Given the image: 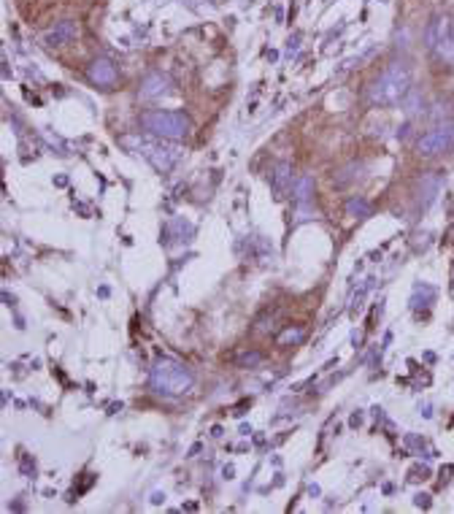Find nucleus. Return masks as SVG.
Wrapping results in <instances>:
<instances>
[{
	"label": "nucleus",
	"instance_id": "1",
	"mask_svg": "<svg viewBox=\"0 0 454 514\" xmlns=\"http://www.w3.org/2000/svg\"><path fill=\"white\" fill-rule=\"evenodd\" d=\"M192 385H195V373L173 357H157L149 371V387L157 395H168V398L184 395L192 390Z\"/></svg>",
	"mask_w": 454,
	"mask_h": 514
},
{
	"label": "nucleus",
	"instance_id": "2",
	"mask_svg": "<svg viewBox=\"0 0 454 514\" xmlns=\"http://www.w3.org/2000/svg\"><path fill=\"white\" fill-rule=\"evenodd\" d=\"M411 92V73L403 62H393L368 90V101L373 106H397Z\"/></svg>",
	"mask_w": 454,
	"mask_h": 514
},
{
	"label": "nucleus",
	"instance_id": "3",
	"mask_svg": "<svg viewBox=\"0 0 454 514\" xmlns=\"http://www.w3.org/2000/svg\"><path fill=\"white\" fill-rule=\"evenodd\" d=\"M122 144L127 149H133V152H138V155H144L149 163L154 165L160 173H168L173 165L182 160V149L173 144V141H160L157 136H154V141L152 138H144V136H124Z\"/></svg>",
	"mask_w": 454,
	"mask_h": 514
},
{
	"label": "nucleus",
	"instance_id": "4",
	"mask_svg": "<svg viewBox=\"0 0 454 514\" xmlns=\"http://www.w3.org/2000/svg\"><path fill=\"white\" fill-rule=\"evenodd\" d=\"M141 127L166 141H182L189 136V120L182 111H146L141 114Z\"/></svg>",
	"mask_w": 454,
	"mask_h": 514
},
{
	"label": "nucleus",
	"instance_id": "5",
	"mask_svg": "<svg viewBox=\"0 0 454 514\" xmlns=\"http://www.w3.org/2000/svg\"><path fill=\"white\" fill-rule=\"evenodd\" d=\"M452 146H454V122L438 124V127L427 130V133L416 141V149H419L422 157H435V155H441V152H449Z\"/></svg>",
	"mask_w": 454,
	"mask_h": 514
},
{
	"label": "nucleus",
	"instance_id": "6",
	"mask_svg": "<svg viewBox=\"0 0 454 514\" xmlns=\"http://www.w3.org/2000/svg\"><path fill=\"white\" fill-rule=\"evenodd\" d=\"M87 79L92 84H98V87H114L117 79H119V73H117V65L108 60V57H98V60L89 62Z\"/></svg>",
	"mask_w": 454,
	"mask_h": 514
},
{
	"label": "nucleus",
	"instance_id": "7",
	"mask_svg": "<svg viewBox=\"0 0 454 514\" xmlns=\"http://www.w3.org/2000/svg\"><path fill=\"white\" fill-rule=\"evenodd\" d=\"M452 30H454V24L446 14H435L433 20L427 22V30H425V43H427V49L435 52V49L441 46V41H444Z\"/></svg>",
	"mask_w": 454,
	"mask_h": 514
},
{
	"label": "nucleus",
	"instance_id": "8",
	"mask_svg": "<svg viewBox=\"0 0 454 514\" xmlns=\"http://www.w3.org/2000/svg\"><path fill=\"white\" fill-rule=\"evenodd\" d=\"M73 38H79V24L71 20L60 22V24H54L46 36H43V43L49 46V49H54V46H65V43H71Z\"/></svg>",
	"mask_w": 454,
	"mask_h": 514
},
{
	"label": "nucleus",
	"instance_id": "9",
	"mask_svg": "<svg viewBox=\"0 0 454 514\" xmlns=\"http://www.w3.org/2000/svg\"><path fill=\"white\" fill-rule=\"evenodd\" d=\"M170 92V79H168L166 73H160V71H154V73H149L144 82H141V90H138V98H144V101H152V98H163Z\"/></svg>",
	"mask_w": 454,
	"mask_h": 514
},
{
	"label": "nucleus",
	"instance_id": "10",
	"mask_svg": "<svg viewBox=\"0 0 454 514\" xmlns=\"http://www.w3.org/2000/svg\"><path fill=\"white\" fill-rule=\"evenodd\" d=\"M270 190H273V198L276 201H284L287 192L292 190V165L279 163L270 173Z\"/></svg>",
	"mask_w": 454,
	"mask_h": 514
},
{
	"label": "nucleus",
	"instance_id": "11",
	"mask_svg": "<svg viewBox=\"0 0 454 514\" xmlns=\"http://www.w3.org/2000/svg\"><path fill=\"white\" fill-rule=\"evenodd\" d=\"M438 192H441V173H438V171L425 173V176L419 179V204H422V208H430Z\"/></svg>",
	"mask_w": 454,
	"mask_h": 514
},
{
	"label": "nucleus",
	"instance_id": "12",
	"mask_svg": "<svg viewBox=\"0 0 454 514\" xmlns=\"http://www.w3.org/2000/svg\"><path fill=\"white\" fill-rule=\"evenodd\" d=\"M311 190H314V179H311V176H300V179L295 182V201H298V204H306L311 198Z\"/></svg>",
	"mask_w": 454,
	"mask_h": 514
},
{
	"label": "nucleus",
	"instance_id": "13",
	"mask_svg": "<svg viewBox=\"0 0 454 514\" xmlns=\"http://www.w3.org/2000/svg\"><path fill=\"white\" fill-rule=\"evenodd\" d=\"M435 55L441 57L444 62H449V65H454V30L441 41V46L435 49Z\"/></svg>",
	"mask_w": 454,
	"mask_h": 514
},
{
	"label": "nucleus",
	"instance_id": "14",
	"mask_svg": "<svg viewBox=\"0 0 454 514\" xmlns=\"http://www.w3.org/2000/svg\"><path fill=\"white\" fill-rule=\"evenodd\" d=\"M346 211L351 217H371V204L365 198H351L346 201Z\"/></svg>",
	"mask_w": 454,
	"mask_h": 514
},
{
	"label": "nucleus",
	"instance_id": "15",
	"mask_svg": "<svg viewBox=\"0 0 454 514\" xmlns=\"http://www.w3.org/2000/svg\"><path fill=\"white\" fill-rule=\"evenodd\" d=\"M260 360H263L260 352H244V355L238 357V366H241V369H251V366H257Z\"/></svg>",
	"mask_w": 454,
	"mask_h": 514
},
{
	"label": "nucleus",
	"instance_id": "16",
	"mask_svg": "<svg viewBox=\"0 0 454 514\" xmlns=\"http://www.w3.org/2000/svg\"><path fill=\"white\" fill-rule=\"evenodd\" d=\"M354 171H360V165H349V168L344 171L346 176H335V179H332V182H335V187H346V185H349L351 179H354Z\"/></svg>",
	"mask_w": 454,
	"mask_h": 514
},
{
	"label": "nucleus",
	"instance_id": "17",
	"mask_svg": "<svg viewBox=\"0 0 454 514\" xmlns=\"http://www.w3.org/2000/svg\"><path fill=\"white\" fill-rule=\"evenodd\" d=\"M300 338H303V330L298 328V330H287V333H284L279 341H281V344H287V341H300Z\"/></svg>",
	"mask_w": 454,
	"mask_h": 514
},
{
	"label": "nucleus",
	"instance_id": "18",
	"mask_svg": "<svg viewBox=\"0 0 454 514\" xmlns=\"http://www.w3.org/2000/svg\"><path fill=\"white\" fill-rule=\"evenodd\" d=\"M416 506L419 509H430V495H416Z\"/></svg>",
	"mask_w": 454,
	"mask_h": 514
},
{
	"label": "nucleus",
	"instance_id": "19",
	"mask_svg": "<svg viewBox=\"0 0 454 514\" xmlns=\"http://www.w3.org/2000/svg\"><path fill=\"white\" fill-rule=\"evenodd\" d=\"M163 501H166V495H163V493H154V495H152V504H163Z\"/></svg>",
	"mask_w": 454,
	"mask_h": 514
}]
</instances>
